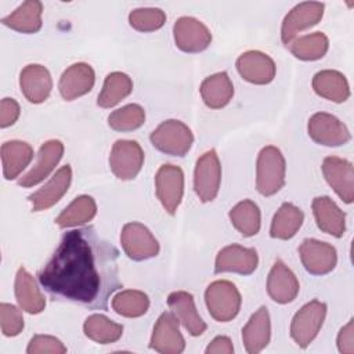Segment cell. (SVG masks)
Instances as JSON below:
<instances>
[{
  "mask_svg": "<svg viewBox=\"0 0 354 354\" xmlns=\"http://www.w3.org/2000/svg\"><path fill=\"white\" fill-rule=\"evenodd\" d=\"M116 250L91 228L64 234L50 261L39 272L40 285L53 296L105 307L118 286Z\"/></svg>",
  "mask_w": 354,
  "mask_h": 354,
  "instance_id": "obj_1",
  "label": "cell"
},
{
  "mask_svg": "<svg viewBox=\"0 0 354 354\" xmlns=\"http://www.w3.org/2000/svg\"><path fill=\"white\" fill-rule=\"evenodd\" d=\"M286 163L279 148L264 147L256 162V188L263 196H272L285 184Z\"/></svg>",
  "mask_w": 354,
  "mask_h": 354,
  "instance_id": "obj_2",
  "label": "cell"
},
{
  "mask_svg": "<svg viewBox=\"0 0 354 354\" xmlns=\"http://www.w3.org/2000/svg\"><path fill=\"white\" fill-rule=\"evenodd\" d=\"M205 303L213 319L217 322H228L238 315L242 297L232 282L220 279L212 282L206 288Z\"/></svg>",
  "mask_w": 354,
  "mask_h": 354,
  "instance_id": "obj_3",
  "label": "cell"
},
{
  "mask_svg": "<svg viewBox=\"0 0 354 354\" xmlns=\"http://www.w3.org/2000/svg\"><path fill=\"white\" fill-rule=\"evenodd\" d=\"M149 140L158 151L166 155L185 156L194 144V134L181 120L167 119L151 133Z\"/></svg>",
  "mask_w": 354,
  "mask_h": 354,
  "instance_id": "obj_4",
  "label": "cell"
},
{
  "mask_svg": "<svg viewBox=\"0 0 354 354\" xmlns=\"http://www.w3.org/2000/svg\"><path fill=\"white\" fill-rule=\"evenodd\" d=\"M326 317V304L314 299L306 303L292 318L290 336L295 343L306 348L321 330Z\"/></svg>",
  "mask_w": 354,
  "mask_h": 354,
  "instance_id": "obj_5",
  "label": "cell"
},
{
  "mask_svg": "<svg viewBox=\"0 0 354 354\" xmlns=\"http://www.w3.org/2000/svg\"><path fill=\"white\" fill-rule=\"evenodd\" d=\"M221 165L214 149L206 151L195 165L194 189L202 202H212L220 189Z\"/></svg>",
  "mask_w": 354,
  "mask_h": 354,
  "instance_id": "obj_6",
  "label": "cell"
},
{
  "mask_svg": "<svg viewBox=\"0 0 354 354\" xmlns=\"http://www.w3.org/2000/svg\"><path fill=\"white\" fill-rule=\"evenodd\" d=\"M144 165V151L134 140H118L109 153L112 173L123 181L133 180Z\"/></svg>",
  "mask_w": 354,
  "mask_h": 354,
  "instance_id": "obj_7",
  "label": "cell"
},
{
  "mask_svg": "<svg viewBox=\"0 0 354 354\" xmlns=\"http://www.w3.org/2000/svg\"><path fill=\"white\" fill-rule=\"evenodd\" d=\"M155 189L159 202L169 214H174L184 195V173L176 165H162L155 176Z\"/></svg>",
  "mask_w": 354,
  "mask_h": 354,
  "instance_id": "obj_8",
  "label": "cell"
},
{
  "mask_svg": "<svg viewBox=\"0 0 354 354\" xmlns=\"http://www.w3.org/2000/svg\"><path fill=\"white\" fill-rule=\"evenodd\" d=\"M120 243L131 260L142 261L155 257L159 253V243L148 227L138 221L123 225L120 232Z\"/></svg>",
  "mask_w": 354,
  "mask_h": 354,
  "instance_id": "obj_9",
  "label": "cell"
},
{
  "mask_svg": "<svg viewBox=\"0 0 354 354\" xmlns=\"http://www.w3.org/2000/svg\"><path fill=\"white\" fill-rule=\"evenodd\" d=\"M310 138L325 147H340L350 141L351 134L347 126L336 116L326 112L314 113L307 123Z\"/></svg>",
  "mask_w": 354,
  "mask_h": 354,
  "instance_id": "obj_10",
  "label": "cell"
},
{
  "mask_svg": "<svg viewBox=\"0 0 354 354\" xmlns=\"http://www.w3.org/2000/svg\"><path fill=\"white\" fill-rule=\"evenodd\" d=\"M325 6L319 1H304L295 6L283 18L281 25V40L288 47L300 33L317 25L324 17Z\"/></svg>",
  "mask_w": 354,
  "mask_h": 354,
  "instance_id": "obj_11",
  "label": "cell"
},
{
  "mask_svg": "<svg viewBox=\"0 0 354 354\" xmlns=\"http://www.w3.org/2000/svg\"><path fill=\"white\" fill-rule=\"evenodd\" d=\"M176 46L184 53H201L212 43L209 28L194 17H180L173 26Z\"/></svg>",
  "mask_w": 354,
  "mask_h": 354,
  "instance_id": "obj_12",
  "label": "cell"
},
{
  "mask_svg": "<svg viewBox=\"0 0 354 354\" xmlns=\"http://www.w3.org/2000/svg\"><path fill=\"white\" fill-rule=\"evenodd\" d=\"M303 267L313 275L329 274L337 263L336 249L322 241L307 238L299 246Z\"/></svg>",
  "mask_w": 354,
  "mask_h": 354,
  "instance_id": "obj_13",
  "label": "cell"
},
{
  "mask_svg": "<svg viewBox=\"0 0 354 354\" xmlns=\"http://www.w3.org/2000/svg\"><path fill=\"white\" fill-rule=\"evenodd\" d=\"M322 174L343 202L351 203L354 201V169L351 162L339 156H326L322 162Z\"/></svg>",
  "mask_w": 354,
  "mask_h": 354,
  "instance_id": "obj_14",
  "label": "cell"
},
{
  "mask_svg": "<svg viewBox=\"0 0 354 354\" xmlns=\"http://www.w3.org/2000/svg\"><path fill=\"white\" fill-rule=\"evenodd\" d=\"M257 264L259 256L256 249L232 243L223 248L217 253L214 261V272H235L241 275H249L256 271Z\"/></svg>",
  "mask_w": 354,
  "mask_h": 354,
  "instance_id": "obj_15",
  "label": "cell"
},
{
  "mask_svg": "<svg viewBox=\"0 0 354 354\" xmlns=\"http://www.w3.org/2000/svg\"><path fill=\"white\" fill-rule=\"evenodd\" d=\"M149 347L162 354H180L184 351L185 340L173 313L165 311L160 314L153 326Z\"/></svg>",
  "mask_w": 354,
  "mask_h": 354,
  "instance_id": "obj_16",
  "label": "cell"
},
{
  "mask_svg": "<svg viewBox=\"0 0 354 354\" xmlns=\"http://www.w3.org/2000/svg\"><path fill=\"white\" fill-rule=\"evenodd\" d=\"M236 71L246 82L261 86L274 80L277 66L268 54L257 50H249L238 57Z\"/></svg>",
  "mask_w": 354,
  "mask_h": 354,
  "instance_id": "obj_17",
  "label": "cell"
},
{
  "mask_svg": "<svg viewBox=\"0 0 354 354\" xmlns=\"http://www.w3.org/2000/svg\"><path fill=\"white\" fill-rule=\"evenodd\" d=\"M95 82V73L91 65L76 62L68 66L59 77L58 90L64 100L73 101L91 91Z\"/></svg>",
  "mask_w": 354,
  "mask_h": 354,
  "instance_id": "obj_18",
  "label": "cell"
},
{
  "mask_svg": "<svg viewBox=\"0 0 354 354\" xmlns=\"http://www.w3.org/2000/svg\"><path fill=\"white\" fill-rule=\"evenodd\" d=\"M62 155H64V144L59 140L46 141L39 149L36 163L26 174H24L18 180V184L25 188L37 185L46 177H48V174L55 169Z\"/></svg>",
  "mask_w": 354,
  "mask_h": 354,
  "instance_id": "obj_19",
  "label": "cell"
},
{
  "mask_svg": "<svg viewBox=\"0 0 354 354\" xmlns=\"http://www.w3.org/2000/svg\"><path fill=\"white\" fill-rule=\"evenodd\" d=\"M167 306L177 321L191 336H201L206 330V324L199 315L194 296L185 290H176L167 296Z\"/></svg>",
  "mask_w": 354,
  "mask_h": 354,
  "instance_id": "obj_20",
  "label": "cell"
},
{
  "mask_svg": "<svg viewBox=\"0 0 354 354\" xmlns=\"http://www.w3.org/2000/svg\"><path fill=\"white\" fill-rule=\"evenodd\" d=\"M19 87L29 102L41 104L51 93L53 79L46 66L29 64L19 73Z\"/></svg>",
  "mask_w": 354,
  "mask_h": 354,
  "instance_id": "obj_21",
  "label": "cell"
},
{
  "mask_svg": "<svg viewBox=\"0 0 354 354\" xmlns=\"http://www.w3.org/2000/svg\"><path fill=\"white\" fill-rule=\"evenodd\" d=\"M72 181V169L69 165L59 167L55 174L35 194L29 196L33 212H43L54 206L68 191Z\"/></svg>",
  "mask_w": 354,
  "mask_h": 354,
  "instance_id": "obj_22",
  "label": "cell"
},
{
  "mask_svg": "<svg viewBox=\"0 0 354 354\" xmlns=\"http://www.w3.org/2000/svg\"><path fill=\"white\" fill-rule=\"evenodd\" d=\"M299 281L293 271L281 260H277L267 278V293L279 304H288L299 295Z\"/></svg>",
  "mask_w": 354,
  "mask_h": 354,
  "instance_id": "obj_23",
  "label": "cell"
},
{
  "mask_svg": "<svg viewBox=\"0 0 354 354\" xmlns=\"http://www.w3.org/2000/svg\"><path fill=\"white\" fill-rule=\"evenodd\" d=\"M271 339V319L267 307L261 306L252 314L242 329V342L249 354H257L266 348Z\"/></svg>",
  "mask_w": 354,
  "mask_h": 354,
  "instance_id": "obj_24",
  "label": "cell"
},
{
  "mask_svg": "<svg viewBox=\"0 0 354 354\" xmlns=\"http://www.w3.org/2000/svg\"><path fill=\"white\" fill-rule=\"evenodd\" d=\"M311 206L315 223L322 232L335 238L343 236L346 231V214L329 196L314 198Z\"/></svg>",
  "mask_w": 354,
  "mask_h": 354,
  "instance_id": "obj_25",
  "label": "cell"
},
{
  "mask_svg": "<svg viewBox=\"0 0 354 354\" xmlns=\"http://www.w3.org/2000/svg\"><path fill=\"white\" fill-rule=\"evenodd\" d=\"M3 176L6 180H15L32 162L33 148L21 140L6 141L0 149Z\"/></svg>",
  "mask_w": 354,
  "mask_h": 354,
  "instance_id": "obj_26",
  "label": "cell"
},
{
  "mask_svg": "<svg viewBox=\"0 0 354 354\" xmlns=\"http://www.w3.org/2000/svg\"><path fill=\"white\" fill-rule=\"evenodd\" d=\"M14 292L15 299L24 311L29 314H39L44 310L46 299L41 295L36 279L24 267L17 271Z\"/></svg>",
  "mask_w": 354,
  "mask_h": 354,
  "instance_id": "obj_27",
  "label": "cell"
},
{
  "mask_svg": "<svg viewBox=\"0 0 354 354\" xmlns=\"http://www.w3.org/2000/svg\"><path fill=\"white\" fill-rule=\"evenodd\" d=\"M314 91L332 102H344L350 97V86L343 73L333 69L319 71L313 77Z\"/></svg>",
  "mask_w": 354,
  "mask_h": 354,
  "instance_id": "obj_28",
  "label": "cell"
},
{
  "mask_svg": "<svg viewBox=\"0 0 354 354\" xmlns=\"http://www.w3.org/2000/svg\"><path fill=\"white\" fill-rule=\"evenodd\" d=\"M199 90L203 102L210 109L224 108L234 95V84L227 72H217L207 76Z\"/></svg>",
  "mask_w": 354,
  "mask_h": 354,
  "instance_id": "obj_29",
  "label": "cell"
},
{
  "mask_svg": "<svg viewBox=\"0 0 354 354\" xmlns=\"http://www.w3.org/2000/svg\"><path fill=\"white\" fill-rule=\"evenodd\" d=\"M41 14L43 4L37 0H29L4 17L1 22L4 26L21 33H36L41 29Z\"/></svg>",
  "mask_w": 354,
  "mask_h": 354,
  "instance_id": "obj_30",
  "label": "cell"
},
{
  "mask_svg": "<svg viewBox=\"0 0 354 354\" xmlns=\"http://www.w3.org/2000/svg\"><path fill=\"white\" fill-rule=\"evenodd\" d=\"M304 221V214L296 205L285 202L279 206L272 217L270 235L275 239H290L296 235Z\"/></svg>",
  "mask_w": 354,
  "mask_h": 354,
  "instance_id": "obj_31",
  "label": "cell"
},
{
  "mask_svg": "<svg viewBox=\"0 0 354 354\" xmlns=\"http://www.w3.org/2000/svg\"><path fill=\"white\" fill-rule=\"evenodd\" d=\"M97 214V203L90 195H80L75 198L55 218L59 228H69L86 224Z\"/></svg>",
  "mask_w": 354,
  "mask_h": 354,
  "instance_id": "obj_32",
  "label": "cell"
},
{
  "mask_svg": "<svg viewBox=\"0 0 354 354\" xmlns=\"http://www.w3.org/2000/svg\"><path fill=\"white\" fill-rule=\"evenodd\" d=\"M231 224L243 236H254L261 227V213L257 206L250 199H243L238 202L228 213Z\"/></svg>",
  "mask_w": 354,
  "mask_h": 354,
  "instance_id": "obj_33",
  "label": "cell"
},
{
  "mask_svg": "<svg viewBox=\"0 0 354 354\" xmlns=\"http://www.w3.org/2000/svg\"><path fill=\"white\" fill-rule=\"evenodd\" d=\"M133 91V80L123 72H111L106 75L97 104L101 108H112Z\"/></svg>",
  "mask_w": 354,
  "mask_h": 354,
  "instance_id": "obj_34",
  "label": "cell"
},
{
  "mask_svg": "<svg viewBox=\"0 0 354 354\" xmlns=\"http://www.w3.org/2000/svg\"><path fill=\"white\" fill-rule=\"evenodd\" d=\"M84 335L100 344H109L118 342L123 335V325L113 322L102 314H93L86 318L83 324Z\"/></svg>",
  "mask_w": 354,
  "mask_h": 354,
  "instance_id": "obj_35",
  "label": "cell"
},
{
  "mask_svg": "<svg viewBox=\"0 0 354 354\" xmlns=\"http://www.w3.org/2000/svg\"><path fill=\"white\" fill-rule=\"evenodd\" d=\"M289 51L301 61L321 59L329 48V40L325 33L314 32L300 37H295L289 43Z\"/></svg>",
  "mask_w": 354,
  "mask_h": 354,
  "instance_id": "obj_36",
  "label": "cell"
},
{
  "mask_svg": "<svg viewBox=\"0 0 354 354\" xmlns=\"http://www.w3.org/2000/svg\"><path fill=\"white\" fill-rule=\"evenodd\" d=\"M112 310L127 318H137L144 315L149 308V299L148 296L136 289H126L118 292L111 300Z\"/></svg>",
  "mask_w": 354,
  "mask_h": 354,
  "instance_id": "obj_37",
  "label": "cell"
},
{
  "mask_svg": "<svg viewBox=\"0 0 354 354\" xmlns=\"http://www.w3.org/2000/svg\"><path fill=\"white\" fill-rule=\"evenodd\" d=\"M145 122V111L138 104H127L108 116V126L116 131H133Z\"/></svg>",
  "mask_w": 354,
  "mask_h": 354,
  "instance_id": "obj_38",
  "label": "cell"
},
{
  "mask_svg": "<svg viewBox=\"0 0 354 354\" xmlns=\"http://www.w3.org/2000/svg\"><path fill=\"white\" fill-rule=\"evenodd\" d=\"M166 22V14L160 8L142 7L130 11L129 24L138 32H155Z\"/></svg>",
  "mask_w": 354,
  "mask_h": 354,
  "instance_id": "obj_39",
  "label": "cell"
},
{
  "mask_svg": "<svg viewBox=\"0 0 354 354\" xmlns=\"http://www.w3.org/2000/svg\"><path fill=\"white\" fill-rule=\"evenodd\" d=\"M0 326L7 337L17 336L24 329V317L18 307L10 303L0 304Z\"/></svg>",
  "mask_w": 354,
  "mask_h": 354,
  "instance_id": "obj_40",
  "label": "cell"
},
{
  "mask_svg": "<svg viewBox=\"0 0 354 354\" xmlns=\"http://www.w3.org/2000/svg\"><path fill=\"white\" fill-rule=\"evenodd\" d=\"M28 354H64L66 353L65 344L50 335H35L28 347H26Z\"/></svg>",
  "mask_w": 354,
  "mask_h": 354,
  "instance_id": "obj_41",
  "label": "cell"
},
{
  "mask_svg": "<svg viewBox=\"0 0 354 354\" xmlns=\"http://www.w3.org/2000/svg\"><path fill=\"white\" fill-rule=\"evenodd\" d=\"M21 113L19 104L14 98H3L0 102V127L6 129L12 126Z\"/></svg>",
  "mask_w": 354,
  "mask_h": 354,
  "instance_id": "obj_42",
  "label": "cell"
},
{
  "mask_svg": "<svg viewBox=\"0 0 354 354\" xmlns=\"http://www.w3.org/2000/svg\"><path fill=\"white\" fill-rule=\"evenodd\" d=\"M337 348L343 354L354 353V322L350 319L337 335Z\"/></svg>",
  "mask_w": 354,
  "mask_h": 354,
  "instance_id": "obj_43",
  "label": "cell"
},
{
  "mask_svg": "<svg viewBox=\"0 0 354 354\" xmlns=\"http://www.w3.org/2000/svg\"><path fill=\"white\" fill-rule=\"evenodd\" d=\"M205 351L206 354H232L234 346L228 336H217L209 343Z\"/></svg>",
  "mask_w": 354,
  "mask_h": 354,
  "instance_id": "obj_44",
  "label": "cell"
}]
</instances>
